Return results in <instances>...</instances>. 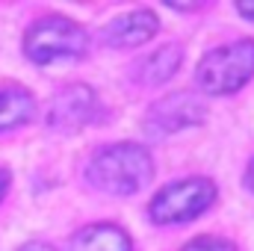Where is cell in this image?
Returning a JSON list of instances; mask_svg holds the SVG:
<instances>
[{
  "instance_id": "cell-1",
  "label": "cell",
  "mask_w": 254,
  "mask_h": 251,
  "mask_svg": "<svg viewBox=\"0 0 254 251\" xmlns=\"http://www.w3.org/2000/svg\"><path fill=\"white\" fill-rule=\"evenodd\" d=\"M154 175V160L142 145L119 142L101 148L89 163V181L113 195H130L142 189Z\"/></svg>"
},
{
  "instance_id": "cell-2",
  "label": "cell",
  "mask_w": 254,
  "mask_h": 251,
  "mask_svg": "<svg viewBox=\"0 0 254 251\" xmlns=\"http://www.w3.org/2000/svg\"><path fill=\"white\" fill-rule=\"evenodd\" d=\"M254 74V42H234L210 51L198 65V86L207 95H231Z\"/></svg>"
},
{
  "instance_id": "cell-3",
  "label": "cell",
  "mask_w": 254,
  "mask_h": 251,
  "mask_svg": "<svg viewBox=\"0 0 254 251\" xmlns=\"http://www.w3.org/2000/svg\"><path fill=\"white\" fill-rule=\"evenodd\" d=\"M24 51L33 63L45 65L63 57H80L86 51V33L68 18H42L24 36Z\"/></svg>"
},
{
  "instance_id": "cell-4",
  "label": "cell",
  "mask_w": 254,
  "mask_h": 251,
  "mask_svg": "<svg viewBox=\"0 0 254 251\" xmlns=\"http://www.w3.org/2000/svg\"><path fill=\"white\" fill-rule=\"evenodd\" d=\"M216 198V187L207 178H190L181 184L160 189L148 207V216L160 225H172V222H187L201 216Z\"/></svg>"
},
{
  "instance_id": "cell-5",
  "label": "cell",
  "mask_w": 254,
  "mask_h": 251,
  "mask_svg": "<svg viewBox=\"0 0 254 251\" xmlns=\"http://www.w3.org/2000/svg\"><path fill=\"white\" fill-rule=\"evenodd\" d=\"M204 104L190 95V92H175V95H166L163 101H157L148 113V133L151 136H169V133H178L184 127H192L204 119Z\"/></svg>"
},
{
  "instance_id": "cell-6",
  "label": "cell",
  "mask_w": 254,
  "mask_h": 251,
  "mask_svg": "<svg viewBox=\"0 0 254 251\" xmlns=\"http://www.w3.org/2000/svg\"><path fill=\"white\" fill-rule=\"evenodd\" d=\"M98 98L89 86H68L63 89L54 101H51V110H48V125L57 127V130H80L89 122H95L98 116Z\"/></svg>"
},
{
  "instance_id": "cell-7",
  "label": "cell",
  "mask_w": 254,
  "mask_h": 251,
  "mask_svg": "<svg viewBox=\"0 0 254 251\" xmlns=\"http://www.w3.org/2000/svg\"><path fill=\"white\" fill-rule=\"evenodd\" d=\"M154 33H157V15L148 9H139V12H130L125 18L113 21L101 33V39L110 48H133V45H145Z\"/></svg>"
},
{
  "instance_id": "cell-8",
  "label": "cell",
  "mask_w": 254,
  "mask_h": 251,
  "mask_svg": "<svg viewBox=\"0 0 254 251\" xmlns=\"http://www.w3.org/2000/svg\"><path fill=\"white\" fill-rule=\"evenodd\" d=\"M181 57H184L181 48H175V45H163V48H157L151 57H145V60L136 63L133 77H136L142 86H160V83H166V80L178 71Z\"/></svg>"
},
{
  "instance_id": "cell-9",
  "label": "cell",
  "mask_w": 254,
  "mask_h": 251,
  "mask_svg": "<svg viewBox=\"0 0 254 251\" xmlns=\"http://www.w3.org/2000/svg\"><path fill=\"white\" fill-rule=\"evenodd\" d=\"M33 113H36V101L27 89H21V86L0 89V133L27 125L33 119Z\"/></svg>"
},
{
  "instance_id": "cell-10",
  "label": "cell",
  "mask_w": 254,
  "mask_h": 251,
  "mask_svg": "<svg viewBox=\"0 0 254 251\" xmlns=\"http://www.w3.org/2000/svg\"><path fill=\"white\" fill-rule=\"evenodd\" d=\"M71 251H130V240L116 225H89L74 237Z\"/></svg>"
},
{
  "instance_id": "cell-11",
  "label": "cell",
  "mask_w": 254,
  "mask_h": 251,
  "mask_svg": "<svg viewBox=\"0 0 254 251\" xmlns=\"http://www.w3.org/2000/svg\"><path fill=\"white\" fill-rule=\"evenodd\" d=\"M184 251H234V246H231V243H225V240L204 237V240H195V243H190Z\"/></svg>"
},
{
  "instance_id": "cell-12",
  "label": "cell",
  "mask_w": 254,
  "mask_h": 251,
  "mask_svg": "<svg viewBox=\"0 0 254 251\" xmlns=\"http://www.w3.org/2000/svg\"><path fill=\"white\" fill-rule=\"evenodd\" d=\"M21 251H54V249H51L48 243H27Z\"/></svg>"
},
{
  "instance_id": "cell-13",
  "label": "cell",
  "mask_w": 254,
  "mask_h": 251,
  "mask_svg": "<svg viewBox=\"0 0 254 251\" xmlns=\"http://www.w3.org/2000/svg\"><path fill=\"white\" fill-rule=\"evenodd\" d=\"M237 12H240V15H246V18H252V21H254V3H240V6H237Z\"/></svg>"
},
{
  "instance_id": "cell-14",
  "label": "cell",
  "mask_w": 254,
  "mask_h": 251,
  "mask_svg": "<svg viewBox=\"0 0 254 251\" xmlns=\"http://www.w3.org/2000/svg\"><path fill=\"white\" fill-rule=\"evenodd\" d=\"M6 187H9V172H6V169H0V198L6 195Z\"/></svg>"
},
{
  "instance_id": "cell-15",
  "label": "cell",
  "mask_w": 254,
  "mask_h": 251,
  "mask_svg": "<svg viewBox=\"0 0 254 251\" xmlns=\"http://www.w3.org/2000/svg\"><path fill=\"white\" fill-rule=\"evenodd\" d=\"M246 187L254 192V160H252V166H249V172H246Z\"/></svg>"
}]
</instances>
